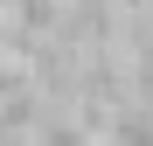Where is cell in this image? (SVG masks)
<instances>
[{
  "instance_id": "obj_1",
  "label": "cell",
  "mask_w": 153,
  "mask_h": 146,
  "mask_svg": "<svg viewBox=\"0 0 153 146\" xmlns=\"http://www.w3.org/2000/svg\"><path fill=\"white\" fill-rule=\"evenodd\" d=\"M97 146H153V104L146 97H125V104L111 111V132Z\"/></svg>"
},
{
  "instance_id": "obj_3",
  "label": "cell",
  "mask_w": 153,
  "mask_h": 146,
  "mask_svg": "<svg viewBox=\"0 0 153 146\" xmlns=\"http://www.w3.org/2000/svg\"><path fill=\"white\" fill-rule=\"evenodd\" d=\"M0 14H14V0H0Z\"/></svg>"
},
{
  "instance_id": "obj_2",
  "label": "cell",
  "mask_w": 153,
  "mask_h": 146,
  "mask_svg": "<svg viewBox=\"0 0 153 146\" xmlns=\"http://www.w3.org/2000/svg\"><path fill=\"white\" fill-rule=\"evenodd\" d=\"M28 146H97V139L84 132V118H76V104H49Z\"/></svg>"
}]
</instances>
